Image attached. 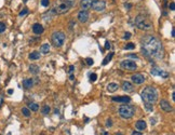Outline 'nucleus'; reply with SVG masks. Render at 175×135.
I'll return each instance as SVG.
<instances>
[{
    "label": "nucleus",
    "mask_w": 175,
    "mask_h": 135,
    "mask_svg": "<svg viewBox=\"0 0 175 135\" xmlns=\"http://www.w3.org/2000/svg\"><path fill=\"white\" fill-rule=\"evenodd\" d=\"M142 53L147 58H161L163 56L162 43L154 36H145L142 39Z\"/></svg>",
    "instance_id": "nucleus-1"
},
{
    "label": "nucleus",
    "mask_w": 175,
    "mask_h": 135,
    "mask_svg": "<svg viewBox=\"0 0 175 135\" xmlns=\"http://www.w3.org/2000/svg\"><path fill=\"white\" fill-rule=\"evenodd\" d=\"M75 2H76V0H57L52 8V11L55 13V15L65 14L73 8Z\"/></svg>",
    "instance_id": "nucleus-2"
},
{
    "label": "nucleus",
    "mask_w": 175,
    "mask_h": 135,
    "mask_svg": "<svg viewBox=\"0 0 175 135\" xmlns=\"http://www.w3.org/2000/svg\"><path fill=\"white\" fill-rule=\"evenodd\" d=\"M141 97L145 104L154 105L158 101V91L154 87H146L141 93Z\"/></svg>",
    "instance_id": "nucleus-3"
},
{
    "label": "nucleus",
    "mask_w": 175,
    "mask_h": 135,
    "mask_svg": "<svg viewBox=\"0 0 175 135\" xmlns=\"http://www.w3.org/2000/svg\"><path fill=\"white\" fill-rule=\"evenodd\" d=\"M135 25L141 30H149L152 28V23L144 15H137L135 17Z\"/></svg>",
    "instance_id": "nucleus-4"
},
{
    "label": "nucleus",
    "mask_w": 175,
    "mask_h": 135,
    "mask_svg": "<svg viewBox=\"0 0 175 135\" xmlns=\"http://www.w3.org/2000/svg\"><path fill=\"white\" fill-rule=\"evenodd\" d=\"M118 111H119L120 117H122L123 119H130V118H132L134 116L135 107L132 106V105H129V104H123L119 107Z\"/></svg>",
    "instance_id": "nucleus-5"
},
{
    "label": "nucleus",
    "mask_w": 175,
    "mask_h": 135,
    "mask_svg": "<svg viewBox=\"0 0 175 135\" xmlns=\"http://www.w3.org/2000/svg\"><path fill=\"white\" fill-rule=\"evenodd\" d=\"M65 42V35L62 31H55L52 35V43L54 44V47L61 48Z\"/></svg>",
    "instance_id": "nucleus-6"
},
{
    "label": "nucleus",
    "mask_w": 175,
    "mask_h": 135,
    "mask_svg": "<svg viewBox=\"0 0 175 135\" xmlns=\"http://www.w3.org/2000/svg\"><path fill=\"white\" fill-rule=\"evenodd\" d=\"M120 66L121 68L125 69V70H129V71H134L136 70V68H137V65H136L135 62H133L131 60H124L121 62V64H120Z\"/></svg>",
    "instance_id": "nucleus-7"
},
{
    "label": "nucleus",
    "mask_w": 175,
    "mask_h": 135,
    "mask_svg": "<svg viewBox=\"0 0 175 135\" xmlns=\"http://www.w3.org/2000/svg\"><path fill=\"white\" fill-rule=\"evenodd\" d=\"M91 8L96 12H102L106 8V2L104 0H93Z\"/></svg>",
    "instance_id": "nucleus-8"
},
{
    "label": "nucleus",
    "mask_w": 175,
    "mask_h": 135,
    "mask_svg": "<svg viewBox=\"0 0 175 135\" xmlns=\"http://www.w3.org/2000/svg\"><path fill=\"white\" fill-rule=\"evenodd\" d=\"M150 74L152 76H156V77H161V78H163V79L169 78V72L164 71L163 69L158 68V67H152L151 70H150Z\"/></svg>",
    "instance_id": "nucleus-9"
},
{
    "label": "nucleus",
    "mask_w": 175,
    "mask_h": 135,
    "mask_svg": "<svg viewBox=\"0 0 175 135\" xmlns=\"http://www.w3.org/2000/svg\"><path fill=\"white\" fill-rule=\"evenodd\" d=\"M131 80L133 81V83H135V84H142L145 82L146 77L143 74H134L131 77Z\"/></svg>",
    "instance_id": "nucleus-10"
},
{
    "label": "nucleus",
    "mask_w": 175,
    "mask_h": 135,
    "mask_svg": "<svg viewBox=\"0 0 175 135\" xmlns=\"http://www.w3.org/2000/svg\"><path fill=\"white\" fill-rule=\"evenodd\" d=\"M89 17H90V14L87 10H81V11H79V13H78V21L80 23H87Z\"/></svg>",
    "instance_id": "nucleus-11"
},
{
    "label": "nucleus",
    "mask_w": 175,
    "mask_h": 135,
    "mask_svg": "<svg viewBox=\"0 0 175 135\" xmlns=\"http://www.w3.org/2000/svg\"><path fill=\"white\" fill-rule=\"evenodd\" d=\"M160 108L163 111H165V113H171L172 110H173V108H172V106H171V104L169 103L168 101H165V100H162L161 102H160Z\"/></svg>",
    "instance_id": "nucleus-12"
},
{
    "label": "nucleus",
    "mask_w": 175,
    "mask_h": 135,
    "mask_svg": "<svg viewBox=\"0 0 175 135\" xmlns=\"http://www.w3.org/2000/svg\"><path fill=\"white\" fill-rule=\"evenodd\" d=\"M112 102H118V103H122V104H126L131 102V97L130 96H118V97H112L111 98Z\"/></svg>",
    "instance_id": "nucleus-13"
},
{
    "label": "nucleus",
    "mask_w": 175,
    "mask_h": 135,
    "mask_svg": "<svg viewBox=\"0 0 175 135\" xmlns=\"http://www.w3.org/2000/svg\"><path fill=\"white\" fill-rule=\"evenodd\" d=\"M43 26L41 24H39V23H36V24L32 25V31H34L35 35H41L42 32H43Z\"/></svg>",
    "instance_id": "nucleus-14"
},
{
    "label": "nucleus",
    "mask_w": 175,
    "mask_h": 135,
    "mask_svg": "<svg viewBox=\"0 0 175 135\" xmlns=\"http://www.w3.org/2000/svg\"><path fill=\"white\" fill-rule=\"evenodd\" d=\"M91 5H92V0H81L80 1V6L82 10H89L91 9Z\"/></svg>",
    "instance_id": "nucleus-15"
},
{
    "label": "nucleus",
    "mask_w": 175,
    "mask_h": 135,
    "mask_svg": "<svg viewBox=\"0 0 175 135\" xmlns=\"http://www.w3.org/2000/svg\"><path fill=\"white\" fill-rule=\"evenodd\" d=\"M122 89H123V91H125V92H132L133 90H134V87H133V84L131 83V82H129V81H123V83H122Z\"/></svg>",
    "instance_id": "nucleus-16"
},
{
    "label": "nucleus",
    "mask_w": 175,
    "mask_h": 135,
    "mask_svg": "<svg viewBox=\"0 0 175 135\" xmlns=\"http://www.w3.org/2000/svg\"><path fill=\"white\" fill-rule=\"evenodd\" d=\"M53 16H55V13L52 11V9H51L50 11H47V12H45L44 14L42 15V17H43V19H44L45 22H49V21H51Z\"/></svg>",
    "instance_id": "nucleus-17"
},
{
    "label": "nucleus",
    "mask_w": 175,
    "mask_h": 135,
    "mask_svg": "<svg viewBox=\"0 0 175 135\" xmlns=\"http://www.w3.org/2000/svg\"><path fill=\"white\" fill-rule=\"evenodd\" d=\"M135 127H136V129L139 130V131H144L146 129V127H147V124H146V122L144 120H138L137 122H136Z\"/></svg>",
    "instance_id": "nucleus-18"
},
{
    "label": "nucleus",
    "mask_w": 175,
    "mask_h": 135,
    "mask_svg": "<svg viewBox=\"0 0 175 135\" xmlns=\"http://www.w3.org/2000/svg\"><path fill=\"white\" fill-rule=\"evenodd\" d=\"M119 85L118 83H116V82H111V83H109L108 85H107V90H108L110 93H112V92H116L117 90H118Z\"/></svg>",
    "instance_id": "nucleus-19"
},
{
    "label": "nucleus",
    "mask_w": 175,
    "mask_h": 135,
    "mask_svg": "<svg viewBox=\"0 0 175 135\" xmlns=\"http://www.w3.org/2000/svg\"><path fill=\"white\" fill-rule=\"evenodd\" d=\"M32 85H34L32 79H24V80H23V87L25 89H30V88H32Z\"/></svg>",
    "instance_id": "nucleus-20"
},
{
    "label": "nucleus",
    "mask_w": 175,
    "mask_h": 135,
    "mask_svg": "<svg viewBox=\"0 0 175 135\" xmlns=\"http://www.w3.org/2000/svg\"><path fill=\"white\" fill-rule=\"evenodd\" d=\"M40 52H41V53H43V54H48L49 52H50V45H49L48 43L42 44L40 47Z\"/></svg>",
    "instance_id": "nucleus-21"
},
{
    "label": "nucleus",
    "mask_w": 175,
    "mask_h": 135,
    "mask_svg": "<svg viewBox=\"0 0 175 135\" xmlns=\"http://www.w3.org/2000/svg\"><path fill=\"white\" fill-rule=\"evenodd\" d=\"M39 70H40V68H39L38 65H35V64H32L29 66V71L31 72V74H34V75H37Z\"/></svg>",
    "instance_id": "nucleus-22"
},
{
    "label": "nucleus",
    "mask_w": 175,
    "mask_h": 135,
    "mask_svg": "<svg viewBox=\"0 0 175 135\" xmlns=\"http://www.w3.org/2000/svg\"><path fill=\"white\" fill-rule=\"evenodd\" d=\"M29 58H30L31 61H35V60H38V58H40V53L37 51H34L31 52L30 54H29Z\"/></svg>",
    "instance_id": "nucleus-23"
},
{
    "label": "nucleus",
    "mask_w": 175,
    "mask_h": 135,
    "mask_svg": "<svg viewBox=\"0 0 175 135\" xmlns=\"http://www.w3.org/2000/svg\"><path fill=\"white\" fill-rule=\"evenodd\" d=\"M112 56H113V53H112V52H110V53H109L108 55H107V56H106L105 58H104V61H103V65H107V64H108L109 62L111 61Z\"/></svg>",
    "instance_id": "nucleus-24"
},
{
    "label": "nucleus",
    "mask_w": 175,
    "mask_h": 135,
    "mask_svg": "<svg viewBox=\"0 0 175 135\" xmlns=\"http://www.w3.org/2000/svg\"><path fill=\"white\" fill-rule=\"evenodd\" d=\"M28 109H30L32 111H37L39 109V106L36 103H30V104H28Z\"/></svg>",
    "instance_id": "nucleus-25"
},
{
    "label": "nucleus",
    "mask_w": 175,
    "mask_h": 135,
    "mask_svg": "<svg viewBox=\"0 0 175 135\" xmlns=\"http://www.w3.org/2000/svg\"><path fill=\"white\" fill-rule=\"evenodd\" d=\"M50 110H51L50 106H48V105H44V106L42 107V109H41V113L43 114V115H48L49 113H50Z\"/></svg>",
    "instance_id": "nucleus-26"
},
{
    "label": "nucleus",
    "mask_w": 175,
    "mask_h": 135,
    "mask_svg": "<svg viewBox=\"0 0 175 135\" xmlns=\"http://www.w3.org/2000/svg\"><path fill=\"white\" fill-rule=\"evenodd\" d=\"M22 113H23V115H24L25 117H29V116H30V110H29L28 108H26V107H23L22 108Z\"/></svg>",
    "instance_id": "nucleus-27"
},
{
    "label": "nucleus",
    "mask_w": 175,
    "mask_h": 135,
    "mask_svg": "<svg viewBox=\"0 0 175 135\" xmlns=\"http://www.w3.org/2000/svg\"><path fill=\"white\" fill-rule=\"evenodd\" d=\"M134 48H135V44H134V43H128V44H126L125 47H124L125 50H133Z\"/></svg>",
    "instance_id": "nucleus-28"
},
{
    "label": "nucleus",
    "mask_w": 175,
    "mask_h": 135,
    "mask_svg": "<svg viewBox=\"0 0 175 135\" xmlns=\"http://www.w3.org/2000/svg\"><path fill=\"white\" fill-rule=\"evenodd\" d=\"M96 79H97V75H96V74H91V75H90V81H91V82L96 81Z\"/></svg>",
    "instance_id": "nucleus-29"
},
{
    "label": "nucleus",
    "mask_w": 175,
    "mask_h": 135,
    "mask_svg": "<svg viewBox=\"0 0 175 135\" xmlns=\"http://www.w3.org/2000/svg\"><path fill=\"white\" fill-rule=\"evenodd\" d=\"M5 28H6V26H5V24L4 23H2V22H0V34L1 32H3L5 30Z\"/></svg>",
    "instance_id": "nucleus-30"
},
{
    "label": "nucleus",
    "mask_w": 175,
    "mask_h": 135,
    "mask_svg": "<svg viewBox=\"0 0 175 135\" xmlns=\"http://www.w3.org/2000/svg\"><path fill=\"white\" fill-rule=\"evenodd\" d=\"M86 63L89 65V66H92V65L94 64V61H93V58H90V57H88L87 60H86Z\"/></svg>",
    "instance_id": "nucleus-31"
},
{
    "label": "nucleus",
    "mask_w": 175,
    "mask_h": 135,
    "mask_svg": "<svg viewBox=\"0 0 175 135\" xmlns=\"http://www.w3.org/2000/svg\"><path fill=\"white\" fill-rule=\"evenodd\" d=\"M41 4L43 6H48L50 4V0H41Z\"/></svg>",
    "instance_id": "nucleus-32"
},
{
    "label": "nucleus",
    "mask_w": 175,
    "mask_h": 135,
    "mask_svg": "<svg viewBox=\"0 0 175 135\" xmlns=\"http://www.w3.org/2000/svg\"><path fill=\"white\" fill-rule=\"evenodd\" d=\"M28 13V10L27 9H24V10H22L21 12H19V16H24L25 14H27Z\"/></svg>",
    "instance_id": "nucleus-33"
},
{
    "label": "nucleus",
    "mask_w": 175,
    "mask_h": 135,
    "mask_svg": "<svg viewBox=\"0 0 175 135\" xmlns=\"http://www.w3.org/2000/svg\"><path fill=\"white\" fill-rule=\"evenodd\" d=\"M110 48H111V44H110V42H109V41H106V42H105V49H106V50H109Z\"/></svg>",
    "instance_id": "nucleus-34"
},
{
    "label": "nucleus",
    "mask_w": 175,
    "mask_h": 135,
    "mask_svg": "<svg viewBox=\"0 0 175 135\" xmlns=\"http://www.w3.org/2000/svg\"><path fill=\"white\" fill-rule=\"evenodd\" d=\"M169 8H170L171 11H174V10H175V3L174 2H171L170 5H169Z\"/></svg>",
    "instance_id": "nucleus-35"
},
{
    "label": "nucleus",
    "mask_w": 175,
    "mask_h": 135,
    "mask_svg": "<svg viewBox=\"0 0 175 135\" xmlns=\"http://www.w3.org/2000/svg\"><path fill=\"white\" fill-rule=\"evenodd\" d=\"M123 38H124L125 40H128V39L131 38V34H130V32H125V34H124V37H123Z\"/></svg>",
    "instance_id": "nucleus-36"
},
{
    "label": "nucleus",
    "mask_w": 175,
    "mask_h": 135,
    "mask_svg": "<svg viewBox=\"0 0 175 135\" xmlns=\"http://www.w3.org/2000/svg\"><path fill=\"white\" fill-rule=\"evenodd\" d=\"M74 69H75V66H74V65H70V66H69V69H68V72H69V74H71V72L74 71Z\"/></svg>",
    "instance_id": "nucleus-37"
},
{
    "label": "nucleus",
    "mask_w": 175,
    "mask_h": 135,
    "mask_svg": "<svg viewBox=\"0 0 175 135\" xmlns=\"http://www.w3.org/2000/svg\"><path fill=\"white\" fill-rule=\"evenodd\" d=\"M112 126V122H111V120L108 119L107 120V122H106V127H111Z\"/></svg>",
    "instance_id": "nucleus-38"
},
{
    "label": "nucleus",
    "mask_w": 175,
    "mask_h": 135,
    "mask_svg": "<svg viewBox=\"0 0 175 135\" xmlns=\"http://www.w3.org/2000/svg\"><path fill=\"white\" fill-rule=\"evenodd\" d=\"M124 6H125V8L128 9V10H130V9L132 8V4H130V3H125V4H124Z\"/></svg>",
    "instance_id": "nucleus-39"
},
{
    "label": "nucleus",
    "mask_w": 175,
    "mask_h": 135,
    "mask_svg": "<svg viewBox=\"0 0 175 135\" xmlns=\"http://www.w3.org/2000/svg\"><path fill=\"white\" fill-rule=\"evenodd\" d=\"M131 135H143L141 132H137V131H134V132H132Z\"/></svg>",
    "instance_id": "nucleus-40"
},
{
    "label": "nucleus",
    "mask_w": 175,
    "mask_h": 135,
    "mask_svg": "<svg viewBox=\"0 0 175 135\" xmlns=\"http://www.w3.org/2000/svg\"><path fill=\"white\" fill-rule=\"evenodd\" d=\"M99 135H110L108 132H106V131H100V134Z\"/></svg>",
    "instance_id": "nucleus-41"
},
{
    "label": "nucleus",
    "mask_w": 175,
    "mask_h": 135,
    "mask_svg": "<svg viewBox=\"0 0 175 135\" xmlns=\"http://www.w3.org/2000/svg\"><path fill=\"white\" fill-rule=\"evenodd\" d=\"M129 56H130V57H132V58H138V56H137L136 54H130Z\"/></svg>",
    "instance_id": "nucleus-42"
},
{
    "label": "nucleus",
    "mask_w": 175,
    "mask_h": 135,
    "mask_svg": "<svg viewBox=\"0 0 175 135\" xmlns=\"http://www.w3.org/2000/svg\"><path fill=\"white\" fill-rule=\"evenodd\" d=\"M171 36H172V37H175V30H174V28L172 29V35Z\"/></svg>",
    "instance_id": "nucleus-43"
},
{
    "label": "nucleus",
    "mask_w": 175,
    "mask_h": 135,
    "mask_svg": "<svg viewBox=\"0 0 175 135\" xmlns=\"http://www.w3.org/2000/svg\"><path fill=\"white\" fill-rule=\"evenodd\" d=\"M69 79H70V80H74V79H75V76H74V75H70Z\"/></svg>",
    "instance_id": "nucleus-44"
},
{
    "label": "nucleus",
    "mask_w": 175,
    "mask_h": 135,
    "mask_svg": "<svg viewBox=\"0 0 175 135\" xmlns=\"http://www.w3.org/2000/svg\"><path fill=\"white\" fill-rule=\"evenodd\" d=\"M8 93H9V94H12V93H13V90H12V89H10V90H8Z\"/></svg>",
    "instance_id": "nucleus-45"
},
{
    "label": "nucleus",
    "mask_w": 175,
    "mask_h": 135,
    "mask_svg": "<svg viewBox=\"0 0 175 135\" xmlns=\"http://www.w3.org/2000/svg\"><path fill=\"white\" fill-rule=\"evenodd\" d=\"M172 98H173V101L175 100V93H174V92H173V93H172Z\"/></svg>",
    "instance_id": "nucleus-46"
},
{
    "label": "nucleus",
    "mask_w": 175,
    "mask_h": 135,
    "mask_svg": "<svg viewBox=\"0 0 175 135\" xmlns=\"http://www.w3.org/2000/svg\"><path fill=\"white\" fill-rule=\"evenodd\" d=\"M151 124H155V119H151Z\"/></svg>",
    "instance_id": "nucleus-47"
},
{
    "label": "nucleus",
    "mask_w": 175,
    "mask_h": 135,
    "mask_svg": "<svg viewBox=\"0 0 175 135\" xmlns=\"http://www.w3.org/2000/svg\"><path fill=\"white\" fill-rule=\"evenodd\" d=\"M116 135H122V134H121V133H117Z\"/></svg>",
    "instance_id": "nucleus-48"
}]
</instances>
